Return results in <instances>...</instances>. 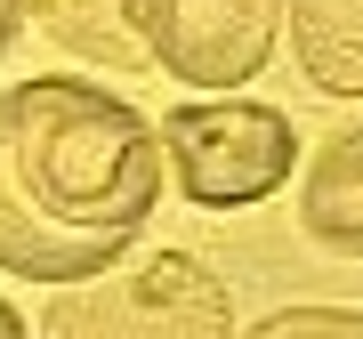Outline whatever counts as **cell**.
Returning <instances> with one entry per match:
<instances>
[{
  "instance_id": "cell-10",
  "label": "cell",
  "mask_w": 363,
  "mask_h": 339,
  "mask_svg": "<svg viewBox=\"0 0 363 339\" xmlns=\"http://www.w3.org/2000/svg\"><path fill=\"white\" fill-rule=\"evenodd\" d=\"M0 339H25V315H16L9 299H0Z\"/></svg>"
},
{
  "instance_id": "cell-7",
  "label": "cell",
  "mask_w": 363,
  "mask_h": 339,
  "mask_svg": "<svg viewBox=\"0 0 363 339\" xmlns=\"http://www.w3.org/2000/svg\"><path fill=\"white\" fill-rule=\"evenodd\" d=\"M25 16H33L49 40H65L73 57H97V65H138L130 0H25Z\"/></svg>"
},
{
  "instance_id": "cell-5",
  "label": "cell",
  "mask_w": 363,
  "mask_h": 339,
  "mask_svg": "<svg viewBox=\"0 0 363 339\" xmlns=\"http://www.w3.org/2000/svg\"><path fill=\"white\" fill-rule=\"evenodd\" d=\"M298 226H307L323 250H339V259H363V121L339 130V138H323V154L307 162Z\"/></svg>"
},
{
  "instance_id": "cell-6",
  "label": "cell",
  "mask_w": 363,
  "mask_h": 339,
  "mask_svg": "<svg viewBox=\"0 0 363 339\" xmlns=\"http://www.w3.org/2000/svg\"><path fill=\"white\" fill-rule=\"evenodd\" d=\"M291 49L315 89L363 97V0H291Z\"/></svg>"
},
{
  "instance_id": "cell-4",
  "label": "cell",
  "mask_w": 363,
  "mask_h": 339,
  "mask_svg": "<svg viewBox=\"0 0 363 339\" xmlns=\"http://www.w3.org/2000/svg\"><path fill=\"white\" fill-rule=\"evenodd\" d=\"M130 33L186 89H242L274 57L283 0H130Z\"/></svg>"
},
{
  "instance_id": "cell-3",
  "label": "cell",
  "mask_w": 363,
  "mask_h": 339,
  "mask_svg": "<svg viewBox=\"0 0 363 339\" xmlns=\"http://www.w3.org/2000/svg\"><path fill=\"white\" fill-rule=\"evenodd\" d=\"M40 339H234V299L194 250H154L121 274L73 283Z\"/></svg>"
},
{
  "instance_id": "cell-9",
  "label": "cell",
  "mask_w": 363,
  "mask_h": 339,
  "mask_svg": "<svg viewBox=\"0 0 363 339\" xmlns=\"http://www.w3.org/2000/svg\"><path fill=\"white\" fill-rule=\"evenodd\" d=\"M16 25H25V0H0V57H9V40H16Z\"/></svg>"
},
{
  "instance_id": "cell-2",
  "label": "cell",
  "mask_w": 363,
  "mask_h": 339,
  "mask_svg": "<svg viewBox=\"0 0 363 339\" xmlns=\"http://www.w3.org/2000/svg\"><path fill=\"white\" fill-rule=\"evenodd\" d=\"M162 170L194 210H250L298 170V130L283 105L259 97H194L162 113Z\"/></svg>"
},
{
  "instance_id": "cell-8",
  "label": "cell",
  "mask_w": 363,
  "mask_h": 339,
  "mask_svg": "<svg viewBox=\"0 0 363 339\" xmlns=\"http://www.w3.org/2000/svg\"><path fill=\"white\" fill-rule=\"evenodd\" d=\"M242 339H363V315L355 307H283L267 323H250Z\"/></svg>"
},
{
  "instance_id": "cell-1",
  "label": "cell",
  "mask_w": 363,
  "mask_h": 339,
  "mask_svg": "<svg viewBox=\"0 0 363 339\" xmlns=\"http://www.w3.org/2000/svg\"><path fill=\"white\" fill-rule=\"evenodd\" d=\"M162 202V138L113 89L73 73H33L0 89V274L89 283Z\"/></svg>"
}]
</instances>
